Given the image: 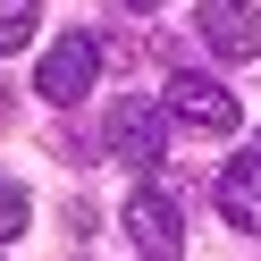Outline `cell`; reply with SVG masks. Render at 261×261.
<instances>
[{
  "instance_id": "6da1fadb",
  "label": "cell",
  "mask_w": 261,
  "mask_h": 261,
  "mask_svg": "<svg viewBox=\"0 0 261 261\" xmlns=\"http://www.w3.org/2000/svg\"><path fill=\"white\" fill-rule=\"evenodd\" d=\"M169 126H194V135H227V126H244V101L219 85V76H194L177 68L169 76V110H160Z\"/></svg>"
},
{
  "instance_id": "7a4b0ae2",
  "label": "cell",
  "mask_w": 261,
  "mask_h": 261,
  "mask_svg": "<svg viewBox=\"0 0 261 261\" xmlns=\"http://www.w3.org/2000/svg\"><path fill=\"white\" fill-rule=\"evenodd\" d=\"M126 236H135L143 261H177V253H186L177 194H169V186H135V194H126Z\"/></svg>"
},
{
  "instance_id": "3957f363",
  "label": "cell",
  "mask_w": 261,
  "mask_h": 261,
  "mask_svg": "<svg viewBox=\"0 0 261 261\" xmlns=\"http://www.w3.org/2000/svg\"><path fill=\"white\" fill-rule=\"evenodd\" d=\"M93 68H101V42H93V34H59L51 51H42V68H34V93L68 110V101L93 93Z\"/></svg>"
},
{
  "instance_id": "277c9868",
  "label": "cell",
  "mask_w": 261,
  "mask_h": 261,
  "mask_svg": "<svg viewBox=\"0 0 261 261\" xmlns=\"http://www.w3.org/2000/svg\"><path fill=\"white\" fill-rule=\"evenodd\" d=\"M194 25H202V42L227 59V68L261 59V17H253V0H202V9H194Z\"/></svg>"
},
{
  "instance_id": "5b68a950",
  "label": "cell",
  "mask_w": 261,
  "mask_h": 261,
  "mask_svg": "<svg viewBox=\"0 0 261 261\" xmlns=\"http://www.w3.org/2000/svg\"><path fill=\"white\" fill-rule=\"evenodd\" d=\"M160 143H169V118H160V110H143V101H118V110H110V152H118V160L152 169Z\"/></svg>"
},
{
  "instance_id": "8992f818",
  "label": "cell",
  "mask_w": 261,
  "mask_h": 261,
  "mask_svg": "<svg viewBox=\"0 0 261 261\" xmlns=\"http://www.w3.org/2000/svg\"><path fill=\"white\" fill-rule=\"evenodd\" d=\"M219 219L244 227V236L261 227V152H236V160L219 169Z\"/></svg>"
},
{
  "instance_id": "52a82bcc",
  "label": "cell",
  "mask_w": 261,
  "mask_h": 261,
  "mask_svg": "<svg viewBox=\"0 0 261 261\" xmlns=\"http://www.w3.org/2000/svg\"><path fill=\"white\" fill-rule=\"evenodd\" d=\"M34 42V0H0V51H25Z\"/></svg>"
},
{
  "instance_id": "ba28073f",
  "label": "cell",
  "mask_w": 261,
  "mask_h": 261,
  "mask_svg": "<svg viewBox=\"0 0 261 261\" xmlns=\"http://www.w3.org/2000/svg\"><path fill=\"white\" fill-rule=\"evenodd\" d=\"M17 227H25V194H9V186H0V244L17 236Z\"/></svg>"
},
{
  "instance_id": "9c48e42d",
  "label": "cell",
  "mask_w": 261,
  "mask_h": 261,
  "mask_svg": "<svg viewBox=\"0 0 261 261\" xmlns=\"http://www.w3.org/2000/svg\"><path fill=\"white\" fill-rule=\"evenodd\" d=\"M118 9H135V17H152V9H160V0H118Z\"/></svg>"
}]
</instances>
